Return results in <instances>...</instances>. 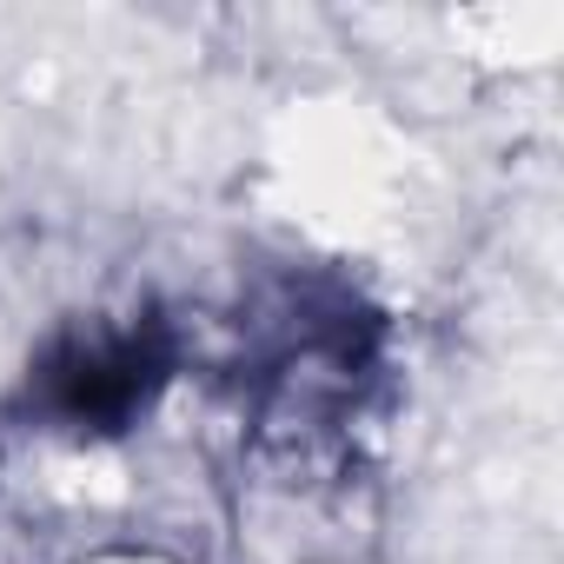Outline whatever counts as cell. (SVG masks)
I'll return each instance as SVG.
<instances>
[{"mask_svg":"<svg viewBox=\"0 0 564 564\" xmlns=\"http://www.w3.org/2000/svg\"><path fill=\"white\" fill-rule=\"evenodd\" d=\"M180 379V326L160 313H80L34 339L14 379V419L67 445L133 438Z\"/></svg>","mask_w":564,"mask_h":564,"instance_id":"6da1fadb","label":"cell"}]
</instances>
